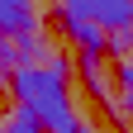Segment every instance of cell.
I'll use <instances>...</instances> for the list:
<instances>
[{
    "label": "cell",
    "instance_id": "cell-1",
    "mask_svg": "<svg viewBox=\"0 0 133 133\" xmlns=\"http://www.w3.org/2000/svg\"><path fill=\"white\" fill-rule=\"evenodd\" d=\"M10 90H14V100L24 109H33V119L43 124V133H86L71 95H66V57L48 62V66L29 62L19 71H10Z\"/></svg>",
    "mask_w": 133,
    "mask_h": 133
},
{
    "label": "cell",
    "instance_id": "cell-2",
    "mask_svg": "<svg viewBox=\"0 0 133 133\" xmlns=\"http://www.w3.org/2000/svg\"><path fill=\"white\" fill-rule=\"evenodd\" d=\"M62 14H76V19L114 33L133 24V0H62Z\"/></svg>",
    "mask_w": 133,
    "mask_h": 133
},
{
    "label": "cell",
    "instance_id": "cell-3",
    "mask_svg": "<svg viewBox=\"0 0 133 133\" xmlns=\"http://www.w3.org/2000/svg\"><path fill=\"white\" fill-rule=\"evenodd\" d=\"M62 29L76 38L81 52H105V29H95V24H86V19H76V14H62Z\"/></svg>",
    "mask_w": 133,
    "mask_h": 133
},
{
    "label": "cell",
    "instance_id": "cell-4",
    "mask_svg": "<svg viewBox=\"0 0 133 133\" xmlns=\"http://www.w3.org/2000/svg\"><path fill=\"white\" fill-rule=\"evenodd\" d=\"M0 133H43V124L33 119V109H24V105H14L10 109V119H5V128Z\"/></svg>",
    "mask_w": 133,
    "mask_h": 133
},
{
    "label": "cell",
    "instance_id": "cell-5",
    "mask_svg": "<svg viewBox=\"0 0 133 133\" xmlns=\"http://www.w3.org/2000/svg\"><path fill=\"white\" fill-rule=\"evenodd\" d=\"M105 52H114V57H133V24L128 29H114V33H105Z\"/></svg>",
    "mask_w": 133,
    "mask_h": 133
},
{
    "label": "cell",
    "instance_id": "cell-6",
    "mask_svg": "<svg viewBox=\"0 0 133 133\" xmlns=\"http://www.w3.org/2000/svg\"><path fill=\"white\" fill-rule=\"evenodd\" d=\"M119 90H124V105L133 109V57L119 62Z\"/></svg>",
    "mask_w": 133,
    "mask_h": 133
},
{
    "label": "cell",
    "instance_id": "cell-7",
    "mask_svg": "<svg viewBox=\"0 0 133 133\" xmlns=\"http://www.w3.org/2000/svg\"><path fill=\"white\" fill-rule=\"evenodd\" d=\"M0 38H5V33H0Z\"/></svg>",
    "mask_w": 133,
    "mask_h": 133
}]
</instances>
